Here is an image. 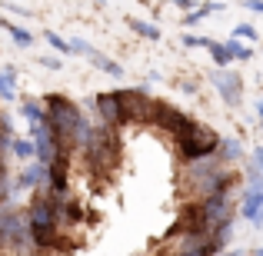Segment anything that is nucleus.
I'll list each match as a JSON object with an SVG mask.
<instances>
[{"label": "nucleus", "instance_id": "25", "mask_svg": "<svg viewBox=\"0 0 263 256\" xmlns=\"http://www.w3.org/2000/svg\"><path fill=\"white\" fill-rule=\"evenodd\" d=\"M230 37H237V40H250V44H257V40H260V33H257V27H253V24H237Z\"/></svg>", "mask_w": 263, "mask_h": 256}, {"label": "nucleus", "instance_id": "1", "mask_svg": "<svg viewBox=\"0 0 263 256\" xmlns=\"http://www.w3.org/2000/svg\"><path fill=\"white\" fill-rule=\"evenodd\" d=\"M240 186V173L237 167H223L213 156H203V160H190V163H180L177 170V193H180V203H200V200L213 196V193H223V190H237Z\"/></svg>", "mask_w": 263, "mask_h": 256}, {"label": "nucleus", "instance_id": "37", "mask_svg": "<svg viewBox=\"0 0 263 256\" xmlns=\"http://www.w3.org/2000/svg\"><path fill=\"white\" fill-rule=\"evenodd\" d=\"M93 4H103V0H93Z\"/></svg>", "mask_w": 263, "mask_h": 256}, {"label": "nucleus", "instance_id": "29", "mask_svg": "<svg viewBox=\"0 0 263 256\" xmlns=\"http://www.w3.org/2000/svg\"><path fill=\"white\" fill-rule=\"evenodd\" d=\"M200 7H203L206 17H210V13H223V10H227V7L220 4V0H200Z\"/></svg>", "mask_w": 263, "mask_h": 256}, {"label": "nucleus", "instance_id": "8", "mask_svg": "<svg viewBox=\"0 0 263 256\" xmlns=\"http://www.w3.org/2000/svg\"><path fill=\"white\" fill-rule=\"evenodd\" d=\"M210 84H213V90L220 93V100H223L227 107L237 110L240 103H243V77H240L237 70H230V67H213Z\"/></svg>", "mask_w": 263, "mask_h": 256}, {"label": "nucleus", "instance_id": "3", "mask_svg": "<svg viewBox=\"0 0 263 256\" xmlns=\"http://www.w3.org/2000/svg\"><path fill=\"white\" fill-rule=\"evenodd\" d=\"M80 160L90 173H110L120 160V130L107 127V123H93L90 136L80 147Z\"/></svg>", "mask_w": 263, "mask_h": 256}, {"label": "nucleus", "instance_id": "14", "mask_svg": "<svg viewBox=\"0 0 263 256\" xmlns=\"http://www.w3.org/2000/svg\"><path fill=\"white\" fill-rule=\"evenodd\" d=\"M17 110H20V116H24L27 127H44V123H50V120H47V110H44V100L24 96V100L17 103Z\"/></svg>", "mask_w": 263, "mask_h": 256}, {"label": "nucleus", "instance_id": "15", "mask_svg": "<svg viewBox=\"0 0 263 256\" xmlns=\"http://www.w3.org/2000/svg\"><path fill=\"white\" fill-rule=\"evenodd\" d=\"M7 37H10L13 47H20V50H30V47L37 44V33L24 24H13V20H10V27H7Z\"/></svg>", "mask_w": 263, "mask_h": 256}, {"label": "nucleus", "instance_id": "24", "mask_svg": "<svg viewBox=\"0 0 263 256\" xmlns=\"http://www.w3.org/2000/svg\"><path fill=\"white\" fill-rule=\"evenodd\" d=\"M0 7H4L7 13H13L17 20H30V17H33V10H30V7H24V4H13V0H0Z\"/></svg>", "mask_w": 263, "mask_h": 256}, {"label": "nucleus", "instance_id": "20", "mask_svg": "<svg viewBox=\"0 0 263 256\" xmlns=\"http://www.w3.org/2000/svg\"><path fill=\"white\" fill-rule=\"evenodd\" d=\"M223 47H227V53H230V60H240V64H247V60H253V50H250L247 44H240L237 37L223 40Z\"/></svg>", "mask_w": 263, "mask_h": 256}, {"label": "nucleus", "instance_id": "4", "mask_svg": "<svg viewBox=\"0 0 263 256\" xmlns=\"http://www.w3.org/2000/svg\"><path fill=\"white\" fill-rule=\"evenodd\" d=\"M220 147V133L206 123L193 120L186 133H180L174 140V150H177V160L180 163H190V160H203V156H213Z\"/></svg>", "mask_w": 263, "mask_h": 256}, {"label": "nucleus", "instance_id": "33", "mask_svg": "<svg viewBox=\"0 0 263 256\" xmlns=\"http://www.w3.org/2000/svg\"><path fill=\"white\" fill-rule=\"evenodd\" d=\"M217 256H247V250H233V246H227V250L217 253Z\"/></svg>", "mask_w": 263, "mask_h": 256}, {"label": "nucleus", "instance_id": "22", "mask_svg": "<svg viewBox=\"0 0 263 256\" xmlns=\"http://www.w3.org/2000/svg\"><path fill=\"white\" fill-rule=\"evenodd\" d=\"M213 37H203V33H193V30H183V37H180V44L186 47V50H206L210 47Z\"/></svg>", "mask_w": 263, "mask_h": 256}, {"label": "nucleus", "instance_id": "27", "mask_svg": "<svg viewBox=\"0 0 263 256\" xmlns=\"http://www.w3.org/2000/svg\"><path fill=\"white\" fill-rule=\"evenodd\" d=\"M37 64L47 70H64V57H57V53H44V57H37Z\"/></svg>", "mask_w": 263, "mask_h": 256}, {"label": "nucleus", "instance_id": "30", "mask_svg": "<svg viewBox=\"0 0 263 256\" xmlns=\"http://www.w3.org/2000/svg\"><path fill=\"white\" fill-rule=\"evenodd\" d=\"M250 163H253V167H257V170L263 173V147H260V143L250 150Z\"/></svg>", "mask_w": 263, "mask_h": 256}, {"label": "nucleus", "instance_id": "6", "mask_svg": "<svg viewBox=\"0 0 263 256\" xmlns=\"http://www.w3.org/2000/svg\"><path fill=\"white\" fill-rule=\"evenodd\" d=\"M237 190H223V193H213V196L200 200V213H203L206 220V233L213 230V226H223V223H233L237 220Z\"/></svg>", "mask_w": 263, "mask_h": 256}, {"label": "nucleus", "instance_id": "17", "mask_svg": "<svg viewBox=\"0 0 263 256\" xmlns=\"http://www.w3.org/2000/svg\"><path fill=\"white\" fill-rule=\"evenodd\" d=\"M90 64H93V67H97V70H100V73H107V77H114V80H120L123 73H127V70H123V67H120V60L107 57V53H100V50L93 53V60H90Z\"/></svg>", "mask_w": 263, "mask_h": 256}, {"label": "nucleus", "instance_id": "18", "mask_svg": "<svg viewBox=\"0 0 263 256\" xmlns=\"http://www.w3.org/2000/svg\"><path fill=\"white\" fill-rule=\"evenodd\" d=\"M40 40H47V47H50L57 57H70V40L67 37H60L57 30H50V27H44L40 30Z\"/></svg>", "mask_w": 263, "mask_h": 256}, {"label": "nucleus", "instance_id": "7", "mask_svg": "<svg viewBox=\"0 0 263 256\" xmlns=\"http://www.w3.org/2000/svg\"><path fill=\"white\" fill-rule=\"evenodd\" d=\"M190 123H193V116H190V113H183V110H177L174 103H167V100H154V113H150V127L163 130V133H167L170 140H177L180 133H186V130H190Z\"/></svg>", "mask_w": 263, "mask_h": 256}, {"label": "nucleus", "instance_id": "10", "mask_svg": "<svg viewBox=\"0 0 263 256\" xmlns=\"http://www.w3.org/2000/svg\"><path fill=\"white\" fill-rule=\"evenodd\" d=\"M47 180V163L30 160V163H20V170H13V200L24 196V193L40 190Z\"/></svg>", "mask_w": 263, "mask_h": 256}, {"label": "nucleus", "instance_id": "34", "mask_svg": "<svg viewBox=\"0 0 263 256\" xmlns=\"http://www.w3.org/2000/svg\"><path fill=\"white\" fill-rule=\"evenodd\" d=\"M257 116H260V130H263V100H257Z\"/></svg>", "mask_w": 263, "mask_h": 256}, {"label": "nucleus", "instance_id": "11", "mask_svg": "<svg viewBox=\"0 0 263 256\" xmlns=\"http://www.w3.org/2000/svg\"><path fill=\"white\" fill-rule=\"evenodd\" d=\"M70 167H73L70 156H53V160L47 163L44 190L47 193H70Z\"/></svg>", "mask_w": 263, "mask_h": 256}, {"label": "nucleus", "instance_id": "23", "mask_svg": "<svg viewBox=\"0 0 263 256\" xmlns=\"http://www.w3.org/2000/svg\"><path fill=\"white\" fill-rule=\"evenodd\" d=\"M67 40H70V57H84V60H93L97 47H90L84 37H67Z\"/></svg>", "mask_w": 263, "mask_h": 256}, {"label": "nucleus", "instance_id": "21", "mask_svg": "<svg viewBox=\"0 0 263 256\" xmlns=\"http://www.w3.org/2000/svg\"><path fill=\"white\" fill-rule=\"evenodd\" d=\"M206 53H210L213 67H230V64H233V60H230V53H227V47H223V40H210Z\"/></svg>", "mask_w": 263, "mask_h": 256}, {"label": "nucleus", "instance_id": "32", "mask_svg": "<svg viewBox=\"0 0 263 256\" xmlns=\"http://www.w3.org/2000/svg\"><path fill=\"white\" fill-rule=\"evenodd\" d=\"M240 4H243L247 10H253V13H263V0H240Z\"/></svg>", "mask_w": 263, "mask_h": 256}, {"label": "nucleus", "instance_id": "9", "mask_svg": "<svg viewBox=\"0 0 263 256\" xmlns=\"http://www.w3.org/2000/svg\"><path fill=\"white\" fill-rule=\"evenodd\" d=\"M90 107H93V113H97V123H107V127H114V130L127 127V123H123V107H120V93H117V90L97 93Z\"/></svg>", "mask_w": 263, "mask_h": 256}, {"label": "nucleus", "instance_id": "36", "mask_svg": "<svg viewBox=\"0 0 263 256\" xmlns=\"http://www.w3.org/2000/svg\"><path fill=\"white\" fill-rule=\"evenodd\" d=\"M247 256H263V246H257V250H247Z\"/></svg>", "mask_w": 263, "mask_h": 256}, {"label": "nucleus", "instance_id": "13", "mask_svg": "<svg viewBox=\"0 0 263 256\" xmlns=\"http://www.w3.org/2000/svg\"><path fill=\"white\" fill-rule=\"evenodd\" d=\"M217 160L223 167H237V163L247 160V150L240 136H220V147H217Z\"/></svg>", "mask_w": 263, "mask_h": 256}, {"label": "nucleus", "instance_id": "35", "mask_svg": "<svg viewBox=\"0 0 263 256\" xmlns=\"http://www.w3.org/2000/svg\"><path fill=\"white\" fill-rule=\"evenodd\" d=\"M7 27H10V20H7V17H4V13H0V30H4V33H7Z\"/></svg>", "mask_w": 263, "mask_h": 256}, {"label": "nucleus", "instance_id": "2", "mask_svg": "<svg viewBox=\"0 0 263 256\" xmlns=\"http://www.w3.org/2000/svg\"><path fill=\"white\" fill-rule=\"evenodd\" d=\"M0 256H44L30 237L27 210L17 200L0 206Z\"/></svg>", "mask_w": 263, "mask_h": 256}, {"label": "nucleus", "instance_id": "12", "mask_svg": "<svg viewBox=\"0 0 263 256\" xmlns=\"http://www.w3.org/2000/svg\"><path fill=\"white\" fill-rule=\"evenodd\" d=\"M237 213H240V216H243L250 226L263 230V190H250V186H243V193H240V203H237Z\"/></svg>", "mask_w": 263, "mask_h": 256}, {"label": "nucleus", "instance_id": "28", "mask_svg": "<svg viewBox=\"0 0 263 256\" xmlns=\"http://www.w3.org/2000/svg\"><path fill=\"white\" fill-rule=\"evenodd\" d=\"M0 77H4L7 84H13V87H17V80H20V70H17L13 64H4V70H0Z\"/></svg>", "mask_w": 263, "mask_h": 256}, {"label": "nucleus", "instance_id": "16", "mask_svg": "<svg viewBox=\"0 0 263 256\" xmlns=\"http://www.w3.org/2000/svg\"><path fill=\"white\" fill-rule=\"evenodd\" d=\"M127 27L137 33V37H143V40H154V44L163 37V30H160V27H157V24H150V20H140V17H127Z\"/></svg>", "mask_w": 263, "mask_h": 256}, {"label": "nucleus", "instance_id": "26", "mask_svg": "<svg viewBox=\"0 0 263 256\" xmlns=\"http://www.w3.org/2000/svg\"><path fill=\"white\" fill-rule=\"evenodd\" d=\"M206 20V13H203V7H197V10H190V13H183L180 17V24H183V30H193L197 24H203Z\"/></svg>", "mask_w": 263, "mask_h": 256}, {"label": "nucleus", "instance_id": "5", "mask_svg": "<svg viewBox=\"0 0 263 256\" xmlns=\"http://www.w3.org/2000/svg\"><path fill=\"white\" fill-rule=\"evenodd\" d=\"M120 93V107H123V123L127 127H150V113H154V100L147 87H123Z\"/></svg>", "mask_w": 263, "mask_h": 256}, {"label": "nucleus", "instance_id": "31", "mask_svg": "<svg viewBox=\"0 0 263 256\" xmlns=\"http://www.w3.org/2000/svg\"><path fill=\"white\" fill-rule=\"evenodd\" d=\"M174 7H180V10L190 13V10H197V7H200V0H174Z\"/></svg>", "mask_w": 263, "mask_h": 256}, {"label": "nucleus", "instance_id": "19", "mask_svg": "<svg viewBox=\"0 0 263 256\" xmlns=\"http://www.w3.org/2000/svg\"><path fill=\"white\" fill-rule=\"evenodd\" d=\"M10 160H17V163H30L33 160V143H30V136H13Z\"/></svg>", "mask_w": 263, "mask_h": 256}]
</instances>
